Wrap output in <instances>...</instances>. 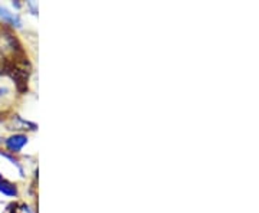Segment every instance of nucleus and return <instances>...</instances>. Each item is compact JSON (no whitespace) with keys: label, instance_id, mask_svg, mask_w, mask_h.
<instances>
[{"label":"nucleus","instance_id":"1","mask_svg":"<svg viewBox=\"0 0 259 213\" xmlns=\"http://www.w3.org/2000/svg\"><path fill=\"white\" fill-rule=\"evenodd\" d=\"M28 143V137L23 134H15L10 139L6 140V147L9 148L12 153H18L22 150V147Z\"/></svg>","mask_w":259,"mask_h":213},{"label":"nucleus","instance_id":"3","mask_svg":"<svg viewBox=\"0 0 259 213\" xmlns=\"http://www.w3.org/2000/svg\"><path fill=\"white\" fill-rule=\"evenodd\" d=\"M0 192H2L3 195H8V196L18 195V189H16V186L12 185V183H9V182H6V180H0Z\"/></svg>","mask_w":259,"mask_h":213},{"label":"nucleus","instance_id":"2","mask_svg":"<svg viewBox=\"0 0 259 213\" xmlns=\"http://www.w3.org/2000/svg\"><path fill=\"white\" fill-rule=\"evenodd\" d=\"M0 18L3 19V22L5 23H8V25H12V26H20L22 25V22H20V19H19L18 15H15V13H10L9 10L5 9V8H2L0 6Z\"/></svg>","mask_w":259,"mask_h":213},{"label":"nucleus","instance_id":"4","mask_svg":"<svg viewBox=\"0 0 259 213\" xmlns=\"http://www.w3.org/2000/svg\"><path fill=\"white\" fill-rule=\"evenodd\" d=\"M6 94H9V90H8V88H3V87H0V98H2L3 95H6Z\"/></svg>","mask_w":259,"mask_h":213},{"label":"nucleus","instance_id":"5","mask_svg":"<svg viewBox=\"0 0 259 213\" xmlns=\"http://www.w3.org/2000/svg\"><path fill=\"white\" fill-rule=\"evenodd\" d=\"M0 180H3V179H2V175H0Z\"/></svg>","mask_w":259,"mask_h":213}]
</instances>
